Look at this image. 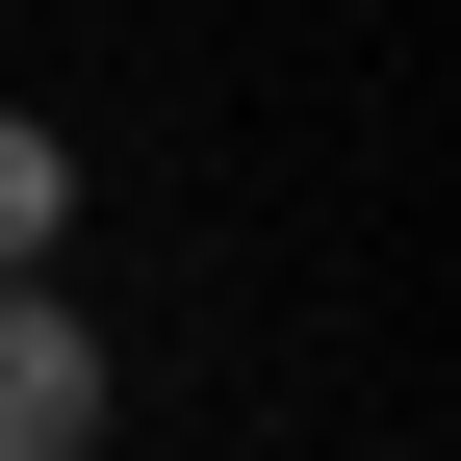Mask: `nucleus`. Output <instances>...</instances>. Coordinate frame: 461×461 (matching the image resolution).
<instances>
[{
    "label": "nucleus",
    "instance_id": "1",
    "mask_svg": "<svg viewBox=\"0 0 461 461\" xmlns=\"http://www.w3.org/2000/svg\"><path fill=\"white\" fill-rule=\"evenodd\" d=\"M0 461H103V308H77V282H0Z\"/></svg>",
    "mask_w": 461,
    "mask_h": 461
},
{
    "label": "nucleus",
    "instance_id": "2",
    "mask_svg": "<svg viewBox=\"0 0 461 461\" xmlns=\"http://www.w3.org/2000/svg\"><path fill=\"white\" fill-rule=\"evenodd\" d=\"M26 257H77V129L0 103V282H26Z\"/></svg>",
    "mask_w": 461,
    "mask_h": 461
}]
</instances>
